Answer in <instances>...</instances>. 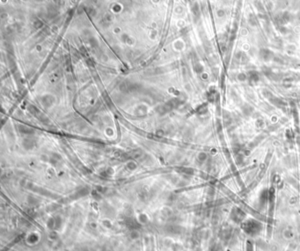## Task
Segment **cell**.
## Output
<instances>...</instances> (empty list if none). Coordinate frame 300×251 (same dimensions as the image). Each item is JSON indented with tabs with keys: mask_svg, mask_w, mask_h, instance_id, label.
<instances>
[{
	"mask_svg": "<svg viewBox=\"0 0 300 251\" xmlns=\"http://www.w3.org/2000/svg\"><path fill=\"white\" fill-rule=\"evenodd\" d=\"M244 230L247 233H258L260 228H261V226L259 222L255 221V220H248L246 221L245 224H244Z\"/></svg>",
	"mask_w": 300,
	"mask_h": 251,
	"instance_id": "obj_1",
	"label": "cell"
},
{
	"mask_svg": "<svg viewBox=\"0 0 300 251\" xmlns=\"http://www.w3.org/2000/svg\"><path fill=\"white\" fill-rule=\"evenodd\" d=\"M260 57L264 61H269L274 57V53L269 48H261L260 50Z\"/></svg>",
	"mask_w": 300,
	"mask_h": 251,
	"instance_id": "obj_2",
	"label": "cell"
},
{
	"mask_svg": "<svg viewBox=\"0 0 300 251\" xmlns=\"http://www.w3.org/2000/svg\"><path fill=\"white\" fill-rule=\"evenodd\" d=\"M248 78H249V81L251 83H256L259 80V75L256 72L252 71L248 74Z\"/></svg>",
	"mask_w": 300,
	"mask_h": 251,
	"instance_id": "obj_3",
	"label": "cell"
},
{
	"mask_svg": "<svg viewBox=\"0 0 300 251\" xmlns=\"http://www.w3.org/2000/svg\"><path fill=\"white\" fill-rule=\"evenodd\" d=\"M238 78H239V80H240V81H244V80H245L246 76H245V74H243V73H240V74H239Z\"/></svg>",
	"mask_w": 300,
	"mask_h": 251,
	"instance_id": "obj_4",
	"label": "cell"
},
{
	"mask_svg": "<svg viewBox=\"0 0 300 251\" xmlns=\"http://www.w3.org/2000/svg\"><path fill=\"white\" fill-rule=\"evenodd\" d=\"M298 19H299V20H300V12H299V13H298Z\"/></svg>",
	"mask_w": 300,
	"mask_h": 251,
	"instance_id": "obj_5",
	"label": "cell"
}]
</instances>
